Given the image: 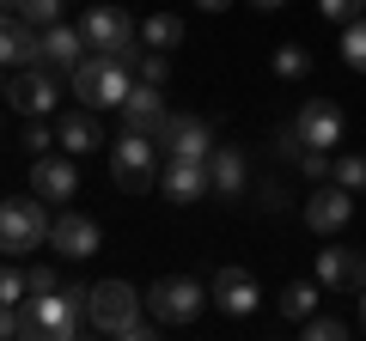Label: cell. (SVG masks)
<instances>
[{"label":"cell","instance_id":"8992f818","mask_svg":"<svg viewBox=\"0 0 366 341\" xmlns=\"http://www.w3.org/2000/svg\"><path fill=\"white\" fill-rule=\"evenodd\" d=\"M86 292L92 287H55V292H43V299H25L31 317H37V335L74 341L79 329H86Z\"/></svg>","mask_w":366,"mask_h":341},{"label":"cell","instance_id":"277c9868","mask_svg":"<svg viewBox=\"0 0 366 341\" xmlns=\"http://www.w3.org/2000/svg\"><path fill=\"white\" fill-rule=\"evenodd\" d=\"M110 177H117V189H129V195H147L153 177H159V141L122 128V141L110 146Z\"/></svg>","mask_w":366,"mask_h":341},{"label":"cell","instance_id":"d590c367","mask_svg":"<svg viewBox=\"0 0 366 341\" xmlns=\"http://www.w3.org/2000/svg\"><path fill=\"white\" fill-rule=\"evenodd\" d=\"M250 6H257V13H274V6H287V0H250Z\"/></svg>","mask_w":366,"mask_h":341},{"label":"cell","instance_id":"3957f363","mask_svg":"<svg viewBox=\"0 0 366 341\" xmlns=\"http://www.w3.org/2000/svg\"><path fill=\"white\" fill-rule=\"evenodd\" d=\"M49 244V201L31 195V201H0V256L19 263L25 250Z\"/></svg>","mask_w":366,"mask_h":341},{"label":"cell","instance_id":"1f68e13d","mask_svg":"<svg viewBox=\"0 0 366 341\" xmlns=\"http://www.w3.org/2000/svg\"><path fill=\"white\" fill-rule=\"evenodd\" d=\"M25 287H31V299H43V292H55L61 280H55V268H49V263H37V268H25Z\"/></svg>","mask_w":366,"mask_h":341},{"label":"cell","instance_id":"f35d334b","mask_svg":"<svg viewBox=\"0 0 366 341\" xmlns=\"http://www.w3.org/2000/svg\"><path fill=\"white\" fill-rule=\"evenodd\" d=\"M0 6H13V0H0Z\"/></svg>","mask_w":366,"mask_h":341},{"label":"cell","instance_id":"cb8c5ba5","mask_svg":"<svg viewBox=\"0 0 366 341\" xmlns=\"http://www.w3.org/2000/svg\"><path fill=\"white\" fill-rule=\"evenodd\" d=\"M330 177H336L342 189H354V195H360V189H366V153H342V158H330Z\"/></svg>","mask_w":366,"mask_h":341},{"label":"cell","instance_id":"5bb4252c","mask_svg":"<svg viewBox=\"0 0 366 341\" xmlns=\"http://www.w3.org/2000/svg\"><path fill=\"white\" fill-rule=\"evenodd\" d=\"M208 177H214V195H220V201H244L250 195V158H244V146H214Z\"/></svg>","mask_w":366,"mask_h":341},{"label":"cell","instance_id":"d4e9b609","mask_svg":"<svg viewBox=\"0 0 366 341\" xmlns=\"http://www.w3.org/2000/svg\"><path fill=\"white\" fill-rule=\"evenodd\" d=\"M312 311H317V287H305V280H293V287L281 292V317H293V323H305Z\"/></svg>","mask_w":366,"mask_h":341},{"label":"cell","instance_id":"2e32d148","mask_svg":"<svg viewBox=\"0 0 366 341\" xmlns=\"http://www.w3.org/2000/svg\"><path fill=\"white\" fill-rule=\"evenodd\" d=\"M74 189H79V170H74V158H61V153H43L37 165H31V195H43V201H74Z\"/></svg>","mask_w":366,"mask_h":341},{"label":"cell","instance_id":"4dcf8cb0","mask_svg":"<svg viewBox=\"0 0 366 341\" xmlns=\"http://www.w3.org/2000/svg\"><path fill=\"white\" fill-rule=\"evenodd\" d=\"M49 146H55V128H49V122H43V116H31V128H25V153H49Z\"/></svg>","mask_w":366,"mask_h":341},{"label":"cell","instance_id":"e0dca14e","mask_svg":"<svg viewBox=\"0 0 366 341\" xmlns=\"http://www.w3.org/2000/svg\"><path fill=\"white\" fill-rule=\"evenodd\" d=\"M165 98H159V86H129V98H122V128H134V134H153L159 141V128H165Z\"/></svg>","mask_w":366,"mask_h":341},{"label":"cell","instance_id":"30bf717a","mask_svg":"<svg viewBox=\"0 0 366 341\" xmlns=\"http://www.w3.org/2000/svg\"><path fill=\"white\" fill-rule=\"evenodd\" d=\"M0 67H43V31L6 6L0 13Z\"/></svg>","mask_w":366,"mask_h":341},{"label":"cell","instance_id":"7a4b0ae2","mask_svg":"<svg viewBox=\"0 0 366 341\" xmlns=\"http://www.w3.org/2000/svg\"><path fill=\"white\" fill-rule=\"evenodd\" d=\"M129 73H134V67L117 61V55H86L67 79H74V98H79L86 110H104V104L122 110V98H129V86H134Z\"/></svg>","mask_w":366,"mask_h":341},{"label":"cell","instance_id":"ba28073f","mask_svg":"<svg viewBox=\"0 0 366 341\" xmlns=\"http://www.w3.org/2000/svg\"><path fill=\"white\" fill-rule=\"evenodd\" d=\"M159 153L165 158H196V165H208L214 158V134H208V122L202 116H165V128H159Z\"/></svg>","mask_w":366,"mask_h":341},{"label":"cell","instance_id":"83f0119b","mask_svg":"<svg viewBox=\"0 0 366 341\" xmlns=\"http://www.w3.org/2000/svg\"><path fill=\"white\" fill-rule=\"evenodd\" d=\"M31 299V287H25V268H0V305H25Z\"/></svg>","mask_w":366,"mask_h":341},{"label":"cell","instance_id":"4316f807","mask_svg":"<svg viewBox=\"0 0 366 341\" xmlns=\"http://www.w3.org/2000/svg\"><path fill=\"white\" fill-rule=\"evenodd\" d=\"M134 73H141L147 86H165V73H171L165 49H147V43H141V55H134Z\"/></svg>","mask_w":366,"mask_h":341},{"label":"cell","instance_id":"ab89813d","mask_svg":"<svg viewBox=\"0 0 366 341\" xmlns=\"http://www.w3.org/2000/svg\"><path fill=\"white\" fill-rule=\"evenodd\" d=\"M0 86H6V79H0Z\"/></svg>","mask_w":366,"mask_h":341},{"label":"cell","instance_id":"74e56055","mask_svg":"<svg viewBox=\"0 0 366 341\" xmlns=\"http://www.w3.org/2000/svg\"><path fill=\"white\" fill-rule=\"evenodd\" d=\"M360 329H366V287H360Z\"/></svg>","mask_w":366,"mask_h":341},{"label":"cell","instance_id":"603a6c76","mask_svg":"<svg viewBox=\"0 0 366 341\" xmlns=\"http://www.w3.org/2000/svg\"><path fill=\"white\" fill-rule=\"evenodd\" d=\"M342 61H348L354 73H366V13L342 25Z\"/></svg>","mask_w":366,"mask_h":341},{"label":"cell","instance_id":"d6986e66","mask_svg":"<svg viewBox=\"0 0 366 341\" xmlns=\"http://www.w3.org/2000/svg\"><path fill=\"white\" fill-rule=\"evenodd\" d=\"M55 98H61V92H55L49 67H25V73L13 79V110H19V116H49Z\"/></svg>","mask_w":366,"mask_h":341},{"label":"cell","instance_id":"5b68a950","mask_svg":"<svg viewBox=\"0 0 366 341\" xmlns=\"http://www.w3.org/2000/svg\"><path fill=\"white\" fill-rule=\"evenodd\" d=\"M214 292L202 287V280H189V275H165L153 292H147V311H153V323L159 329H183V323H196L202 317V305H208Z\"/></svg>","mask_w":366,"mask_h":341},{"label":"cell","instance_id":"f1b7e54d","mask_svg":"<svg viewBox=\"0 0 366 341\" xmlns=\"http://www.w3.org/2000/svg\"><path fill=\"white\" fill-rule=\"evenodd\" d=\"M305 67H312V55H305L300 43H287V49H274V73H281V79H300Z\"/></svg>","mask_w":366,"mask_h":341},{"label":"cell","instance_id":"8fae6325","mask_svg":"<svg viewBox=\"0 0 366 341\" xmlns=\"http://www.w3.org/2000/svg\"><path fill=\"white\" fill-rule=\"evenodd\" d=\"M293 128L305 134V146H317V153H336L342 134H348V122H342V104H330V98H312V104L293 116Z\"/></svg>","mask_w":366,"mask_h":341},{"label":"cell","instance_id":"ffe728a7","mask_svg":"<svg viewBox=\"0 0 366 341\" xmlns=\"http://www.w3.org/2000/svg\"><path fill=\"white\" fill-rule=\"evenodd\" d=\"M86 55H92V49H86V31H74V25H49V31H43V67L74 73Z\"/></svg>","mask_w":366,"mask_h":341},{"label":"cell","instance_id":"9a60e30c","mask_svg":"<svg viewBox=\"0 0 366 341\" xmlns=\"http://www.w3.org/2000/svg\"><path fill=\"white\" fill-rule=\"evenodd\" d=\"M165 201H208L214 195V177H208V165H196V158H165Z\"/></svg>","mask_w":366,"mask_h":341},{"label":"cell","instance_id":"f546056e","mask_svg":"<svg viewBox=\"0 0 366 341\" xmlns=\"http://www.w3.org/2000/svg\"><path fill=\"white\" fill-rule=\"evenodd\" d=\"M342 335H348V323H342V317H305V341H342Z\"/></svg>","mask_w":366,"mask_h":341},{"label":"cell","instance_id":"ac0fdd59","mask_svg":"<svg viewBox=\"0 0 366 341\" xmlns=\"http://www.w3.org/2000/svg\"><path fill=\"white\" fill-rule=\"evenodd\" d=\"M214 305H220V311L226 317H250V311H257V299H262V292H257V280H250V268H220V275H214Z\"/></svg>","mask_w":366,"mask_h":341},{"label":"cell","instance_id":"8d00e7d4","mask_svg":"<svg viewBox=\"0 0 366 341\" xmlns=\"http://www.w3.org/2000/svg\"><path fill=\"white\" fill-rule=\"evenodd\" d=\"M196 6H208V13H220V6H232V0H196Z\"/></svg>","mask_w":366,"mask_h":341},{"label":"cell","instance_id":"6da1fadb","mask_svg":"<svg viewBox=\"0 0 366 341\" xmlns=\"http://www.w3.org/2000/svg\"><path fill=\"white\" fill-rule=\"evenodd\" d=\"M141 292L129 287V280H98V287L86 292V329H98V335H153L159 323H141Z\"/></svg>","mask_w":366,"mask_h":341},{"label":"cell","instance_id":"d6a6232c","mask_svg":"<svg viewBox=\"0 0 366 341\" xmlns=\"http://www.w3.org/2000/svg\"><path fill=\"white\" fill-rule=\"evenodd\" d=\"M360 6H366V0H317V13H324V19H336V25L360 19Z\"/></svg>","mask_w":366,"mask_h":341},{"label":"cell","instance_id":"836d02e7","mask_svg":"<svg viewBox=\"0 0 366 341\" xmlns=\"http://www.w3.org/2000/svg\"><path fill=\"white\" fill-rule=\"evenodd\" d=\"M300 170L324 183V177H330V153H317V146H305V153H300Z\"/></svg>","mask_w":366,"mask_h":341},{"label":"cell","instance_id":"7402d4cb","mask_svg":"<svg viewBox=\"0 0 366 341\" xmlns=\"http://www.w3.org/2000/svg\"><path fill=\"white\" fill-rule=\"evenodd\" d=\"M141 43H147V49H177V43H183V19H171V13H153V19H147V25H141Z\"/></svg>","mask_w":366,"mask_h":341},{"label":"cell","instance_id":"52a82bcc","mask_svg":"<svg viewBox=\"0 0 366 341\" xmlns=\"http://www.w3.org/2000/svg\"><path fill=\"white\" fill-rule=\"evenodd\" d=\"M79 31H86V49L92 55H117V49H129V43L141 37V25H134L122 6H86Z\"/></svg>","mask_w":366,"mask_h":341},{"label":"cell","instance_id":"4fadbf2b","mask_svg":"<svg viewBox=\"0 0 366 341\" xmlns=\"http://www.w3.org/2000/svg\"><path fill=\"white\" fill-rule=\"evenodd\" d=\"M317 280H324L330 292H360L366 287V256L348 244H324L317 250Z\"/></svg>","mask_w":366,"mask_h":341},{"label":"cell","instance_id":"44dd1931","mask_svg":"<svg viewBox=\"0 0 366 341\" xmlns=\"http://www.w3.org/2000/svg\"><path fill=\"white\" fill-rule=\"evenodd\" d=\"M55 146H61V153H98V146H104V128H98L92 110H74V116L55 122Z\"/></svg>","mask_w":366,"mask_h":341},{"label":"cell","instance_id":"7c38bea8","mask_svg":"<svg viewBox=\"0 0 366 341\" xmlns=\"http://www.w3.org/2000/svg\"><path fill=\"white\" fill-rule=\"evenodd\" d=\"M98 244H104V232H98V220H86V213H55L49 220V250H61L74 263L98 256Z\"/></svg>","mask_w":366,"mask_h":341},{"label":"cell","instance_id":"484cf974","mask_svg":"<svg viewBox=\"0 0 366 341\" xmlns=\"http://www.w3.org/2000/svg\"><path fill=\"white\" fill-rule=\"evenodd\" d=\"M13 13L25 19V25L49 31V25H61V0H13Z\"/></svg>","mask_w":366,"mask_h":341},{"label":"cell","instance_id":"9c48e42d","mask_svg":"<svg viewBox=\"0 0 366 341\" xmlns=\"http://www.w3.org/2000/svg\"><path fill=\"white\" fill-rule=\"evenodd\" d=\"M348 220H354V189L324 183V189H312V195H305V225H312L317 238H336Z\"/></svg>","mask_w":366,"mask_h":341},{"label":"cell","instance_id":"e575fe53","mask_svg":"<svg viewBox=\"0 0 366 341\" xmlns=\"http://www.w3.org/2000/svg\"><path fill=\"white\" fill-rule=\"evenodd\" d=\"M262 208H269V213H281V208H287V195H281V183H262Z\"/></svg>","mask_w":366,"mask_h":341}]
</instances>
